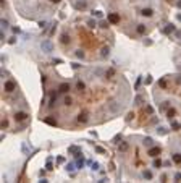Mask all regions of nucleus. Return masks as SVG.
Wrapping results in <instances>:
<instances>
[{"label":"nucleus","mask_w":181,"mask_h":183,"mask_svg":"<svg viewBox=\"0 0 181 183\" xmlns=\"http://www.w3.org/2000/svg\"><path fill=\"white\" fill-rule=\"evenodd\" d=\"M40 49H42L45 54H49V52L53 50V44L49 42V41H44V42H40Z\"/></svg>","instance_id":"nucleus-1"},{"label":"nucleus","mask_w":181,"mask_h":183,"mask_svg":"<svg viewBox=\"0 0 181 183\" xmlns=\"http://www.w3.org/2000/svg\"><path fill=\"white\" fill-rule=\"evenodd\" d=\"M108 21H110L112 25H118V21H120V15H118V13H108Z\"/></svg>","instance_id":"nucleus-2"},{"label":"nucleus","mask_w":181,"mask_h":183,"mask_svg":"<svg viewBox=\"0 0 181 183\" xmlns=\"http://www.w3.org/2000/svg\"><path fill=\"white\" fill-rule=\"evenodd\" d=\"M108 109H110L113 113H117V112H120L121 107H120V104H118L117 101H112V102H110V105H108Z\"/></svg>","instance_id":"nucleus-3"},{"label":"nucleus","mask_w":181,"mask_h":183,"mask_svg":"<svg viewBox=\"0 0 181 183\" xmlns=\"http://www.w3.org/2000/svg\"><path fill=\"white\" fill-rule=\"evenodd\" d=\"M28 118V113H24V112H18L15 115V120L16 122H23V120H26Z\"/></svg>","instance_id":"nucleus-4"},{"label":"nucleus","mask_w":181,"mask_h":183,"mask_svg":"<svg viewBox=\"0 0 181 183\" xmlns=\"http://www.w3.org/2000/svg\"><path fill=\"white\" fill-rule=\"evenodd\" d=\"M5 91L6 92H13L15 91V83L13 81H6L5 83Z\"/></svg>","instance_id":"nucleus-5"},{"label":"nucleus","mask_w":181,"mask_h":183,"mask_svg":"<svg viewBox=\"0 0 181 183\" xmlns=\"http://www.w3.org/2000/svg\"><path fill=\"white\" fill-rule=\"evenodd\" d=\"M147 154H149V156H152V157L159 156V154H160V147H159V146H155V147H151Z\"/></svg>","instance_id":"nucleus-6"},{"label":"nucleus","mask_w":181,"mask_h":183,"mask_svg":"<svg viewBox=\"0 0 181 183\" xmlns=\"http://www.w3.org/2000/svg\"><path fill=\"white\" fill-rule=\"evenodd\" d=\"M78 122L79 123H86L87 122V112H81L79 115H78Z\"/></svg>","instance_id":"nucleus-7"},{"label":"nucleus","mask_w":181,"mask_h":183,"mask_svg":"<svg viewBox=\"0 0 181 183\" xmlns=\"http://www.w3.org/2000/svg\"><path fill=\"white\" fill-rule=\"evenodd\" d=\"M76 157H78V160H76L78 168H83V165H84V159H83V156H81V152H79V154H76Z\"/></svg>","instance_id":"nucleus-8"},{"label":"nucleus","mask_w":181,"mask_h":183,"mask_svg":"<svg viewBox=\"0 0 181 183\" xmlns=\"http://www.w3.org/2000/svg\"><path fill=\"white\" fill-rule=\"evenodd\" d=\"M58 91L60 92H68V91H70V84H68V83H61L60 88H58Z\"/></svg>","instance_id":"nucleus-9"},{"label":"nucleus","mask_w":181,"mask_h":183,"mask_svg":"<svg viewBox=\"0 0 181 183\" xmlns=\"http://www.w3.org/2000/svg\"><path fill=\"white\" fill-rule=\"evenodd\" d=\"M141 15H144V16H152V15H154V10H152V8H144V10L141 12Z\"/></svg>","instance_id":"nucleus-10"},{"label":"nucleus","mask_w":181,"mask_h":183,"mask_svg":"<svg viewBox=\"0 0 181 183\" xmlns=\"http://www.w3.org/2000/svg\"><path fill=\"white\" fill-rule=\"evenodd\" d=\"M86 7H87V3L84 2V0H81V2L76 3V8H79V10H86Z\"/></svg>","instance_id":"nucleus-11"},{"label":"nucleus","mask_w":181,"mask_h":183,"mask_svg":"<svg viewBox=\"0 0 181 183\" xmlns=\"http://www.w3.org/2000/svg\"><path fill=\"white\" fill-rule=\"evenodd\" d=\"M173 31H175V26H173V25H167V28L163 29V33H165V34H170V33H173Z\"/></svg>","instance_id":"nucleus-12"},{"label":"nucleus","mask_w":181,"mask_h":183,"mask_svg":"<svg viewBox=\"0 0 181 183\" xmlns=\"http://www.w3.org/2000/svg\"><path fill=\"white\" fill-rule=\"evenodd\" d=\"M142 102H144V96H136V99H134V104H136V105H141Z\"/></svg>","instance_id":"nucleus-13"},{"label":"nucleus","mask_w":181,"mask_h":183,"mask_svg":"<svg viewBox=\"0 0 181 183\" xmlns=\"http://www.w3.org/2000/svg\"><path fill=\"white\" fill-rule=\"evenodd\" d=\"M173 162H175V164H181V154L180 152L173 154Z\"/></svg>","instance_id":"nucleus-14"},{"label":"nucleus","mask_w":181,"mask_h":183,"mask_svg":"<svg viewBox=\"0 0 181 183\" xmlns=\"http://www.w3.org/2000/svg\"><path fill=\"white\" fill-rule=\"evenodd\" d=\"M55 101H57V92H52V96H50V107H53L55 105Z\"/></svg>","instance_id":"nucleus-15"},{"label":"nucleus","mask_w":181,"mask_h":183,"mask_svg":"<svg viewBox=\"0 0 181 183\" xmlns=\"http://www.w3.org/2000/svg\"><path fill=\"white\" fill-rule=\"evenodd\" d=\"M118 151H121V152L128 151V143H125V141H123V143L120 144V146H118Z\"/></svg>","instance_id":"nucleus-16"},{"label":"nucleus","mask_w":181,"mask_h":183,"mask_svg":"<svg viewBox=\"0 0 181 183\" xmlns=\"http://www.w3.org/2000/svg\"><path fill=\"white\" fill-rule=\"evenodd\" d=\"M61 44H70V36L68 34H61Z\"/></svg>","instance_id":"nucleus-17"},{"label":"nucleus","mask_w":181,"mask_h":183,"mask_svg":"<svg viewBox=\"0 0 181 183\" xmlns=\"http://www.w3.org/2000/svg\"><path fill=\"white\" fill-rule=\"evenodd\" d=\"M142 177H144L146 180H151V178H152V172H151V170H144V173H142Z\"/></svg>","instance_id":"nucleus-18"},{"label":"nucleus","mask_w":181,"mask_h":183,"mask_svg":"<svg viewBox=\"0 0 181 183\" xmlns=\"http://www.w3.org/2000/svg\"><path fill=\"white\" fill-rule=\"evenodd\" d=\"M68 151H70L71 154H79L81 152V149H78L76 146H70V149H68Z\"/></svg>","instance_id":"nucleus-19"},{"label":"nucleus","mask_w":181,"mask_h":183,"mask_svg":"<svg viewBox=\"0 0 181 183\" xmlns=\"http://www.w3.org/2000/svg\"><path fill=\"white\" fill-rule=\"evenodd\" d=\"M76 88H78V91H84V89H86V84H84L83 81H78Z\"/></svg>","instance_id":"nucleus-20"},{"label":"nucleus","mask_w":181,"mask_h":183,"mask_svg":"<svg viewBox=\"0 0 181 183\" xmlns=\"http://www.w3.org/2000/svg\"><path fill=\"white\" fill-rule=\"evenodd\" d=\"M136 29H138L139 34H144V33H146V26H144V25H138V28H136Z\"/></svg>","instance_id":"nucleus-21"},{"label":"nucleus","mask_w":181,"mask_h":183,"mask_svg":"<svg viewBox=\"0 0 181 183\" xmlns=\"http://www.w3.org/2000/svg\"><path fill=\"white\" fill-rule=\"evenodd\" d=\"M108 54H110V49H108V47H104V49H102V57H108Z\"/></svg>","instance_id":"nucleus-22"},{"label":"nucleus","mask_w":181,"mask_h":183,"mask_svg":"<svg viewBox=\"0 0 181 183\" xmlns=\"http://www.w3.org/2000/svg\"><path fill=\"white\" fill-rule=\"evenodd\" d=\"M44 122H45L47 125H53V126L57 125V122H55V120H53V118H45V120H44Z\"/></svg>","instance_id":"nucleus-23"},{"label":"nucleus","mask_w":181,"mask_h":183,"mask_svg":"<svg viewBox=\"0 0 181 183\" xmlns=\"http://www.w3.org/2000/svg\"><path fill=\"white\" fill-rule=\"evenodd\" d=\"M175 109H168V112H167V115H168V118H173V117H175Z\"/></svg>","instance_id":"nucleus-24"},{"label":"nucleus","mask_w":181,"mask_h":183,"mask_svg":"<svg viewBox=\"0 0 181 183\" xmlns=\"http://www.w3.org/2000/svg\"><path fill=\"white\" fill-rule=\"evenodd\" d=\"M152 143H154L152 138H144V144L146 146H152Z\"/></svg>","instance_id":"nucleus-25"},{"label":"nucleus","mask_w":181,"mask_h":183,"mask_svg":"<svg viewBox=\"0 0 181 183\" xmlns=\"http://www.w3.org/2000/svg\"><path fill=\"white\" fill-rule=\"evenodd\" d=\"M113 76H115V70H108V71H107V78L112 79Z\"/></svg>","instance_id":"nucleus-26"},{"label":"nucleus","mask_w":181,"mask_h":183,"mask_svg":"<svg viewBox=\"0 0 181 183\" xmlns=\"http://www.w3.org/2000/svg\"><path fill=\"white\" fill-rule=\"evenodd\" d=\"M95 152H99V154H107V152H105V149H104V147H100V146L95 147Z\"/></svg>","instance_id":"nucleus-27"},{"label":"nucleus","mask_w":181,"mask_h":183,"mask_svg":"<svg viewBox=\"0 0 181 183\" xmlns=\"http://www.w3.org/2000/svg\"><path fill=\"white\" fill-rule=\"evenodd\" d=\"M45 167H47V170H53L52 168V159H47V165Z\"/></svg>","instance_id":"nucleus-28"},{"label":"nucleus","mask_w":181,"mask_h":183,"mask_svg":"<svg viewBox=\"0 0 181 183\" xmlns=\"http://www.w3.org/2000/svg\"><path fill=\"white\" fill-rule=\"evenodd\" d=\"M76 57L78 58H84V52L83 50H76Z\"/></svg>","instance_id":"nucleus-29"},{"label":"nucleus","mask_w":181,"mask_h":183,"mask_svg":"<svg viewBox=\"0 0 181 183\" xmlns=\"http://www.w3.org/2000/svg\"><path fill=\"white\" fill-rule=\"evenodd\" d=\"M160 165H162V160H160V159H155V160H154V167H160Z\"/></svg>","instance_id":"nucleus-30"},{"label":"nucleus","mask_w":181,"mask_h":183,"mask_svg":"<svg viewBox=\"0 0 181 183\" xmlns=\"http://www.w3.org/2000/svg\"><path fill=\"white\" fill-rule=\"evenodd\" d=\"M91 167H92V170H99V164L97 162H91Z\"/></svg>","instance_id":"nucleus-31"},{"label":"nucleus","mask_w":181,"mask_h":183,"mask_svg":"<svg viewBox=\"0 0 181 183\" xmlns=\"http://www.w3.org/2000/svg\"><path fill=\"white\" fill-rule=\"evenodd\" d=\"M66 168H68V172H71V175H73V170H74V165H73V164H68V165H66Z\"/></svg>","instance_id":"nucleus-32"},{"label":"nucleus","mask_w":181,"mask_h":183,"mask_svg":"<svg viewBox=\"0 0 181 183\" xmlns=\"http://www.w3.org/2000/svg\"><path fill=\"white\" fill-rule=\"evenodd\" d=\"M87 26H89V28H95V21H94V20H89V21H87Z\"/></svg>","instance_id":"nucleus-33"},{"label":"nucleus","mask_w":181,"mask_h":183,"mask_svg":"<svg viewBox=\"0 0 181 183\" xmlns=\"http://www.w3.org/2000/svg\"><path fill=\"white\" fill-rule=\"evenodd\" d=\"M71 102H73V99H71V97H65V104H66V105H71Z\"/></svg>","instance_id":"nucleus-34"},{"label":"nucleus","mask_w":181,"mask_h":183,"mask_svg":"<svg viewBox=\"0 0 181 183\" xmlns=\"http://www.w3.org/2000/svg\"><path fill=\"white\" fill-rule=\"evenodd\" d=\"M2 28H3V29L8 28V21H6V20H2Z\"/></svg>","instance_id":"nucleus-35"},{"label":"nucleus","mask_w":181,"mask_h":183,"mask_svg":"<svg viewBox=\"0 0 181 183\" xmlns=\"http://www.w3.org/2000/svg\"><path fill=\"white\" fill-rule=\"evenodd\" d=\"M159 133H160V134H165V133H167V130L163 128V126H160V128H159Z\"/></svg>","instance_id":"nucleus-36"},{"label":"nucleus","mask_w":181,"mask_h":183,"mask_svg":"<svg viewBox=\"0 0 181 183\" xmlns=\"http://www.w3.org/2000/svg\"><path fill=\"white\" fill-rule=\"evenodd\" d=\"M159 84L162 86V88H165V86H167V81H165V79H160V83H159Z\"/></svg>","instance_id":"nucleus-37"},{"label":"nucleus","mask_w":181,"mask_h":183,"mask_svg":"<svg viewBox=\"0 0 181 183\" xmlns=\"http://www.w3.org/2000/svg\"><path fill=\"white\" fill-rule=\"evenodd\" d=\"M108 23H110V21H102V23H100V26H102V28H107V26H108Z\"/></svg>","instance_id":"nucleus-38"},{"label":"nucleus","mask_w":181,"mask_h":183,"mask_svg":"<svg viewBox=\"0 0 181 183\" xmlns=\"http://www.w3.org/2000/svg\"><path fill=\"white\" fill-rule=\"evenodd\" d=\"M94 15L97 16V18H102V12H94Z\"/></svg>","instance_id":"nucleus-39"},{"label":"nucleus","mask_w":181,"mask_h":183,"mask_svg":"<svg viewBox=\"0 0 181 183\" xmlns=\"http://www.w3.org/2000/svg\"><path fill=\"white\" fill-rule=\"evenodd\" d=\"M55 29H57V26L53 25V28H52V29H50V36H53V33H55Z\"/></svg>","instance_id":"nucleus-40"},{"label":"nucleus","mask_w":181,"mask_h":183,"mask_svg":"<svg viewBox=\"0 0 181 183\" xmlns=\"http://www.w3.org/2000/svg\"><path fill=\"white\" fill-rule=\"evenodd\" d=\"M151 83H152V78L147 76V79H146V84H151Z\"/></svg>","instance_id":"nucleus-41"},{"label":"nucleus","mask_w":181,"mask_h":183,"mask_svg":"<svg viewBox=\"0 0 181 183\" xmlns=\"http://www.w3.org/2000/svg\"><path fill=\"white\" fill-rule=\"evenodd\" d=\"M133 118H134V113H133V112L128 113V120H133Z\"/></svg>","instance_id":"nucleus-42"},{"label":"nucleus","mask_w":181,"mask_h":183,"mask_svg":"<svg viewBox=\"0 0 181 183\" xmlns=\"http://www.w3.org/2000/svg\"><path fill=\"white\" fill-rule=\"evenodd\" d=\"M173 128H175V130H180V123H173Z\"/></svg>","instance_id":"nucleus-43"},{"label":"nucleus","mask_w":181,"mask_h":183,"mask_svg":"<svg viewBox=\"0 0 181 183\" xmlns=\"http://www.w3.org/2000/svg\"><path fill=\"white\" fill-rule=\"evenodd\" d=\"M175 180H181V173H176L175 175Z\"/></svg>","instance_id":"nucleus-44"},{"label":"nucleus","mask_w":181,"mask_h":183,"mask_svg":"<svg viewBox=\"0 0 181 183\" xmlns=\"http://www.w3.org/2000/svg\"><path fill=\"white\" fill-rule=\"evenodd\" d=\"M50 2H53V3H58V2H60V0H50Z\"/></svg>","instance_id":"nucleus-45"},{"label":"nucleus","mask_w":181,"mask_h":183,"mask_svg":"<svg viewBox=\"0 0 181 183\" xmlns=\"http://www.w3.org/2000/svg\"><path fill=\"white\" fill-rule=\"evenodd\" d=\"M176 81H178V83H180V84H181V78H178V79H176Z\"/></svg>","instance_id":"nucleus-46"},{"label":"nucleus","mask_w":181,"mask_h":183,"mask_svg":"<svg viewBox=\"0 0 181 183\" xmlns=\"http://www.w3.org/2000/svg\"><path fill=\"white\" fill-rule=\"evenodd\" d=\"M178 7H180V8H181V0H180V2H178Z\"/></svg>","instance_id":"nucleus-47"},{"label":"nucleus","mask_w":181,"mask_h":183,"mask_svg":"<svg viewBox=\"0 0 181 183\" xmlns=\"http://www.w3.org/2000/svg\"><path fill=\"white\" fill-rule=\"evenodd\" d=\"M178 20H180V21H181V15H178Z\"/></svg>","instance_id":"nucleus-48"},{"label":"nucleus","mask_w":181,"mask_h":183,"mask_svg":"<svg viewBox=\"0 0 181 183\" xmlns=\"http://www.w3.org/2000/svg\"><path fill=\"white\" fill-rule=\"evenodd\" d=\"M167 2H172V0H167Z\"/></svg>","instance_id":"nucleus-49"}]
</instances>
